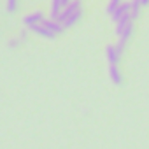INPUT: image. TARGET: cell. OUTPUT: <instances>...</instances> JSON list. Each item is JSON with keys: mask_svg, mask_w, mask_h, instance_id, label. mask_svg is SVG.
I'll return each instance as SVG.
<instances>
[{"mask_svg": "<svg viewBox=\"0 0 149 149\" xmlns=\"http://www.w3.org/2000/svg\"><path fill=\"white\" fill-rule=\"evenodd\" d=\"M130 6H132V9H130V16H132V19H137L139 14H140V7H142L140 0H132Z\"/></svg>", "mask_w": 149, "mask_h": 149, "instance_id": "obj_12", "label": "cell"}, {"mask_svg": "<svg viewBox=\"0 0 149 149\" xmlns=\"http://www.w3.org/2000/svg\"><path fill=\"white\" fill-rule=\"evenodd\" d=\"M132 32H133V25L130 23V25L125 28V32L119 35V40H118V44H116V47H118V51H119V53H123V49H125V46H126L128 39L132 37Z\"/></svg>", "mask_w": 149, "mask_h": 149, "instance_id": "obj_4", "label": "cell"}, {"mask_svg": "<svg viewBox=\"0 0 149 149\" xmlns=\"http://www.w3.org/2000/svg\"><path fill=\"white\" fill-rule=\"evenodd\" d=\"M61 9H63L61 0H51V9H49V16H51V19H58Z\"/></svg>", "mask_w": 149, "mask_h": 149, "instance_id": "obj_10", "label": "cell"}, {"mask_svg": "<svg viewBox=\"0 0 149 149\" xmlns=\"http://www.w3.org/2000/svg\"><path fill=\"white\" fill-rule=\"evenodd\" d=\"M105 54H107V61H109V65H118V61H119V56H121V53L118 51V47L116 46H107L105 47Z\"/></svg>", "mask_w": 149, "mask_h": 149, "instance_id": "obj_5", "label": "cell"}, {"mask_svg": "<svg viewBox=\"0 0 149 149\" xmlns=\"http://www.w3.org/2000/svg\"><path fill=\"white\" fill-rule=\"evenodd\" d=\"M28 30H30L32 33H35V35L46 37V39H54V37H56V33H54V32H51V30H49L46 25H42V23L32 25V26H28Z\"/></svg>", "mask_w": 149, "mask_h": 149, "instance_id": "obj_2", "label": "cell"}, {"mask_svg": "<svg viewBox=\"0 0 149 149\" xmlns=\"http://www.w3.org/2000/svg\"><path fill=\"white\" fill-rule=\"evenodd\" d=\"M109 76H111V81H112L116 86H121L123 77H121V72H119L118 65H109Z\"/></svg>", "mask_w": 149, "mask_h": 149, "instance_id": "obj_9", "label": "cell"}, {"mask_svg": "<svg viewBox=\"0 0 149 149\" xmlns=\"http://www.w3.org/2000/svg\"><path fill=\"white\" fill-rule=\"evenodd\" d=\"M6 9H7V13H14L18 9V0H7V2H6Z\"/></svg>", "mask_w": 149, "mask_h": 149, "instance_id": "obj_14", "label": "cell"}, {"mask_svg": "<svg viewBox=\"0 0 149 149\" xmlns=\"http://www.w3.org/2000/svg\"><path fill=\"white\" fill-rule=\"evenodd\" d=\"M81 16H83V9H81V11H77V13H74V14H72L68 19H65V21H63V26H65V28H70V26H74V25H76V23L81 19Z\"/></svg>", "mask_w": 149, "mask_h": 149, "instance_id": "obj_11", "label": "cell"}, {"mask_svg": "<svg viewBox=\"0 0 149 149\" xmlns=\"http://www.w3.org/2000/svg\"><path fill=\"white\" fill-rule=\"evenodd\" d=\"M123 4V0H109V4H107V13L109 14H112L119 6Z\"/></svg>", "mask_w": 149, "mask_h": 149, "instance_id": "obj_13", "label": "cell"}, {"mask_svg": "<svg viewBox=\"0 0 149 149\" xmlns=\"http://www.w3.org/2000/svg\"><path fill=\"white\" fill-rule=\"evenodd\" d=\"M83 9V6H81V0H72V2L67 6V7H63L61 9V13H60V16H58V21L60 23H63L65 19H68L74 13H77V11H81Z\"/></svg>", "mask_w": 149, "mask_h": 149, "instance_id": "obj_1", "label": "cell"}, {"mask_svg": "<svg viewBox=\"0 0 149 149\" xmlns=\"http://www.w3.org/2000/svg\"><path fill=\"white\" fill-rule=\"evenodd\" d=\"M140 4L142 6H149V0H140Z\"/></svg>", "mask_w": 149, "mask_h": 149, "instance_id": "obj_17", "label": "cell"}, {"mask_svg": "<svg viewBox=\"0 0 149 149\" xmlns=\"http://www.w3.org/2000/svg\"><path fill=\"white\" fill-rule=\"evenodd\" d=\"M28 32H30V30H28V26H26V28H23V30L19 32V35H18V37H19L21 40H26V37H28Z\"/></svg>", "mask_w": 149, "mask_h": 149, "instance_id": "obj_16", "label": "cell"}, {"mask_svg": "<svg viewBox=\"0 0 149 149\" xmlns=\"http://www.w3.org/2000/svg\"><path fill=\"white\" fill-rule=\"evenodd\" d=\"M132 21H133V19H132L130 13H128V14H125V16H123V18H121L119 21H116V30H114V32H116V35L119 37V35H121V33L125 32V28H126V26H128V25H130Z\"/></svg>", "mask_w": 149, "mask_h": 149, "instance_id": "obj_8", "label": "cell"}, {"mask_svg": "<svg viewBox=\"0 0 149 149\" xmlns=\"http://www.w3.org/2000/svg\"><path fill=\"white\" fill-rule=\"evenodd\" d=\"M19 42H23L19 37H16V39H11V40H9V47H11V49H14V47H18V46H19Z\"/></svg>", "mask_w": 149, "mask_h": 149, "instance_id": "obj_15", "label": "cell"}, {"mask_svg": "<svg viewBox=\"0 0 149 149\" xmlns=\"http://www.w3.org/2000/svg\"><path fill=\"white\" fill-rule=\"evenodd\" d=\"M42 25H46V26H47V28H49L51 32H54L56 35H60V33H61V32L65 30V26H63V23H60L58 19H51V18H49V19L46 18V19L42 21Z\"/></svg>", "mask_w": 149, "mask_h": 149, "instance_id": "obj_7", "label": "cell"}, {"mask_svg": "<svg viewBox=\"0 0 149 149\" xmlns=\"http://www.w3.org/2000/svg\"><path fill=\"white\" fill-rule=\"evenodd\" d=\"M46 18H44V13L42 11H33L30 13L28 16L23 18V25L25 26H32V25H37V23H42Z\"/></svg>", "mask_w": 149, "mask_h": 149, "instance_id": "obj_3", "label": "cell"}, {"mask_svg": "<svg viewBox=\"0 0 149 149\" xmlns=\"http://www.w3.org/2000/svg\"><path fill=\"white\" fill-rule=\"evenodd\" d=\"M130 9H132L130 2H128V4H126V2H123V4H121V6H119L112 14H111V19H112V21H119L125 14H128V13H130Z\"/></svg>", "mask_w": 149, "mask_h": 149, "instance_id": "obj_6", "label": "cell"}]
</instances>
